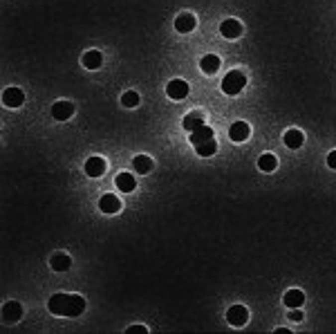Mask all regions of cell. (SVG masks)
Segmentation results:
<instances>
[{"label":"cell","instance_id":"obj_3","mask_svg":"<svg viewBox=\"0 0 336 334\" xmlns=\"http://www.w3.org/2000/svg\"><path fill=\"white\" fill-rule=\"evenodd\" d=\"M226 321L233 328H242V325H246V321H249V312H246L244 305H231L226 312Z\"/></svg>","mask_w":336,"mask_h":334},{"label":"cell","instance_id":"obj_24","mask_svg":"<svg viewBox=\"0 0 336 334\" xmlns=\"http://www.w3.org/2000/svg\"><path fill=\"white\" fill-rule=\"evenodd\" d=\"M121 104H123L125 108H137L139 106V92H134V90L123 92V95H121Z\"/></svg>","mask_w":336,"mask_h":334},{"label":"cell","instance_id":"obj_15","mask_svg":"<svg viewBox=\"0 0 336 334\" xmlns=\"http://www.w3.org/2000/svg\"><path fill=\"white\" fill-rule=\"evenodd\" d=\"M81 61H83V65L88 70H99L101 68V63H103V54L101 52H97V50H90V52H85Z\"/></svg>","mask_w":336,"mask_h":334},{"label":"cell","instance_id":"obj_14","mask_svg":"<svg viewBox=\"0 0 336 334\" xmlns=\"http://www.w3.org/2000/svg\"><path fill=\"white\" fill-rule=\"evenodd\" d=\"M251 128L246 126V121H235L231 128H228V137H231L233 141H244L246 137H249Z\"/></svg>","mask_w":336,"mask_h":334},{"label":"cell","instance_id":"obj_6","mask_svg":"<svg viewBox=\"0 0 336 334\" xmlns=\"http://www.w3.org/2000/svg\"><path fill=\"white\" fill-rule=\"evenodd\" d=\"M72 114H74V106H72L70 101H56V104L52 106V117L56 119V121H67Z\"/></svg>","mask_w":336,"mask_h":334},{"label":"cell","instance_id":"obj_8","mask_svg":"<svg viewBox=\"0 0 336 334\" xmlns=\"http://www.w3.org/2000/svg\"><path fill=\"white\" fill-rule=\"evenodd\" d=\"M99 209H101L103 213H108V216H112V213L121 211V200L116 198V195L108 193V195H103V198L99 200Z\"/></svg>","mask_w":336,"mask_h":334},{"label":"cell","instance_id":"obj_27","mask_svg":"<svg viewBox=\"0 0 336 334\" xmlns=\"http://www.w3.org/2000/svg\"><path fill=\"white\" fill-rule=\"evenodd\" d=\"M327 164H330V168H336V150L327 155Z\"/></svg>","mask_w":336,"mask_h":334},{"label":"cell","instance_id":"obj_28","mask_svg":"<svg viewBox=\"0 0 336 334\" xmlns=\"http://www.w3.org/2000/svg\"><path fill=\"white\" fill-rule=\"evenodd\" d=\"M276 332H278V334H291L287 328H280V330H276Z\"/></svg>","mask_w":336,"mask_h":334},{"label":"cell","instance_id":"obj_21","mask_svg":"<svg viewBox=\"0 0 336 334\" xmlns=\"http://www.w3.org/2000/svg\"><path fill=\"white\" fill-rule=\"evenodd\" d=\"M206 139H213V130H211V126H202V128H197V130L191 132V144L193 146L202 144V141H206Z\"/></svg>","mask_w":336,"mask_h":334},{"label":"cell","instance_id":"obj_20","mask_svg":"<svg viewBox=\"0 0 336 334\" xmlns=\"http://www.w3.org/2000/svg\"><path fill=\"white\" fill-rule=\"evenodd\" d=\"M184 128H186L188 132H193V130H197V128H202L204 126V117H202L200 112H188L186 117H184Z\"/></svg>","mask_w":336,"mask_h":334},{"label":"cell","instance_id":"obj_22","mask_svg":"<svg viewBox=\"0 0 336 334\" xmlns=\"http://www.w3.org/2000/svg\"><path fill=\"white\" fill-rule=\"evenodd\" d=\"M215 150H218L215 137H213V139H206V141H202V144L195 146V153L200 155V157H211V155H215Z\"/></svg>","mask_w":336,"mask_h":334},{"label":"cell","instance_id":"obj_18","mask_svg":"<svg viewBox=\"0 0 336 334\" xmlns=\"http://www.w3.org/2000/svg\"><path fill=\"white\" fill-rule=\"evenodd\" d=\"M282 303H285L287 307H300L305 303V294L300 292V289H289V292L285 294V298H282Z\"/></svg>","mask_w":336,"mask_h":334},{"label":"cell","instance_id":"obj_11","mask_svg":"<svg viewBox=\"0 0 336 334\" xmlns=\"http://www.w3.org/2000/svg\"><path fill=\"white\" fill-rule=\"evenodd\" d=\"M195 25H197V18L193 14H179L177 18H175V29H177V32H182V34L193 32V29H195Z\"/></svg>","mask_w":336,"mask_h":334},{"label":"cell","instance_id":"obj_9","mask_svg":"<svg viewBox=\"0 0 336 334\" xmlns=\"http://www.w3.org/2000/svg\"><path fill=\"white\" fill-rule=\"evenodd\" d=\"M220 34H222L224 38H237L242 34V25L240 20L235 18H226L222 25H220Z\"/></svg>","mask_w":336,"mask_h":334},{"label":"cell","instance_id":"obj_5","mask_svg":"<svg viewBox=\"0 0 336 334\" xmlns=\"http://www.w3.org/2000/svg\"><path fill=\"white\" fill-rule=\"evenodd\" d=\"M22 316V305L16 301H9L2 305V321L4 323H16V321H20Z\"/></svg>","mask_w":336,"mask_h":334},{"label":"cell","instance_id":"obj_19","mask_svg":"<svg viewBox=\"0 0 336 334\" xmlns=\"http://www.w3.org/2000/svg\"><path fill=\"white\" fill-rule=\"evenodd\" d=\"M132 166L139 175H146V173L152 171V159L148 157V155H137V157L132 159Z\"/></svg>","mask_w":336,"mask_h":334},{"label":"cell","instance_id":"obj_26","mask_svg":"<svg viewBox=\"0 0 336 334\" xmlns=\"http://www.w3.org/2000/svg\"><path fill=\"white\" fill-rule=\"evenodd\" d=\"M148 334V330L143 328V325H132V328H128V334Z\"/></svg>","mask_w":336,"mask_h":334},{"label":"cell","instance_id":"obj_17","mask_svg":"<svg viewBox=\"0 0 336 334\" xmlns=\"http://www.w3.org/2000/svg\"><path fill=\"white\" fill-rule=\"evenodd\" d=\"M49 265H52L54 271H67L72 267V260L67 253H54V256L49 258Z\"/></svg>","mask_w":336,"mask_h":334},{"label":"cell","instance_id":"obj_10","mask_svg":"<svg viewBox=\"0 0 336 334\" xmlns=\"http://www.w3.org/2000/svg\"><path fill=\"white\" fill-rule=\"evenodd\" d=\"M85 173H88L90 177H101L103 173H106V159L103 157H90L88 162H85Z\"/></svg>","mask_w":336,"mask_h":334},{"label":"cell","instance_id":"obj_23","mask_svg":"<svg viewBox=\"0 0 336 334\" xmlns=\"http://www.w3.org/2000/svg\"><path fill=\"white\" fill-rule=\"evenodd\" d=\"M258 166H260V171H264V173H271V171H276V166H278V159L273 157V155H262V157L258 159Z\"/></svg>","mask_w":336,"mask_h":334},{"label":"cell","instance_id":"obj_4","mask_svg":"<svg viewBox=\"0 0 336 334\" xmlns=\"http://www.w3.org/2000/svg\"><path fill=\"white\" fill-rule=\"evenodd\" d=\"M166 92H168L170 99L175 101H182L188 97V83L182 81V79H175V81H170L168 86H166Z\"/></svg>","mask_w":336,"mask_h":334},{"label":"cell","instance_id":"obj_7","mask_svg":"<svg viewBox=\"0 0 336 334\" xmlns=\"http://www.w3.org/2000/svg\"><path fill=\"white\" fill-rule=\"evenodd\" d=\"M22 101H25V95H22V90H18V88H7V90L2 92V104L7 106V108H20Z\"/></svg>","mask_w":336,"mask_h":334},{"label":"cell","instance_id":"obj_2","mask_svg":"<svg viewBox=\"0 0 336 334\" xmlns=\"http://www.w3.org/2000/svg\"><path fill=\"white\" fill-rule=\"evenodd\" d=\"M244 86H246V74L240 72V70H231L222 81V92L228 97H233L240 90H244Z\"/></svg>","mask_w":336,"mask_h":334},{"label":"cell","instance_id":"obj_12","mask_svg":"<svg viewBox=\"0 0 336 334\" xmlns=\"http://www.w3.org/2000/svg\"><path fill=\"white\" fill-rule=\"evenodd\" d=\"M220 63H222V61H220L218 54H206L204 59L200 61V68H202V72H204V74L213 77V74L220 70Z\"/></svg>","mask_w":336,"mask_h":334},{"label":"cell","instance_id":"obj_16","mask_svg":"<svg viewBox=\"0 0 336 334\" xmlns=\"http://www.w3.org/2000/svg\"><path fill=\"white\" fill-rule=\"evenodd\" d=\"M282 141H285L287 148H300V146H303V141H305V137H303V132H300V130L291 128V130H287V132H285Z\"/></svg>","mask_w":336,"mask_h":334},{"label":"cell","instance_id":"obj_13","mask_svg":"<svg viewBox=\"0 0 336 334\" xmlns=\"http://www.w3.org/2000/svg\"><path fill=\"white\" fill-rule=\"evenodd\" d=\"M116 189H119L121 193H132V191L137 189L134 175H130V173H119V175H116Z\"/></svg>","mask_w":336,"mask_h":334},{"label":"cell","instance_id":"obj_25","mask_svg":"<svg viewBox=\"0 0 336 334\" xmlns=\"http://www.w3.org/2000/svg\"><path fill=\"white\" fill-rule=\"evenodd\" d=\"M289 321H296V323L303 321V310H300V307H291L289 310Z\"/></svg>","mask_w":336,"mask_h":334},{"label":"cell","instance_id":"obj_1","mask_svg":"<svg viewBox=\"0 0 336 334\" xmlns=\"http://www.w3.org/2000/svg\"><path fill=\"white\" fill-rule=\"evenodd\" d=\"M49 312L56 316H67V319H76L85 312V298L79 294H54L47 303Z\"/></svg>","mask_w":336,"mask_h":334}]
</instances>
